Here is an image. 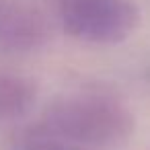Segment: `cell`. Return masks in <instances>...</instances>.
Returning a JSON list of instances; mask_svg holds the SVG:
<instances>
[{"instance_id":"obj_4","label":"cell","mask_w":150,"mask_h":150,"mask_svg":"<svg viewBox=\"0 0 150 150\" xmlns=\"http://www.w3.org/2000/svg\"><path fill=\"white\" fill-rule=\"evenodd\" d=\"M37 93L33 78L0 68V123L27 115L37 101Z\"/></svg>"},{"instance_id":"obj_2","label":"cell","mask_w":150,"mask_h":150,"mask_svg":"<svg viewBox=\"0 0 150 150\" xmlns=\"http://www.w3.org/2000/svg\"><path fill=\"white\" fill-rule=\"evenodd\" d=\"M52 11L70 37L93 45L121 43L140 23L132 0H52Z\"/></svg>"},{"instance_id":"obj_1","label":"cell","mask_w":150,"mask_h":150,"mask_svg":"<svg viewBox=\"0 0 150 150\" xmlns=\"http://www.w3.org/2000/svg\"><path fill=\"white\" fill-rule=\"evenodd\" d=\"M134 125V113L119 97L91 88L54 99L29 129L88 150L123 144L132 136Z\"/></svg>"},{"instance_id":"obj_5","label":"cell","mask_w":150,"mask_h":150,"mask_svg":"<svg viewBox=\"0 0 150 150\" xmlns=\"http://www.w3.org/2000/svg\"><path fill=\"white\" fill-rule=\"evenodd\" d=\"M17 150H82V148L60 142V140H54V138H45V136L35 134L33 129H27L21 136L19 144H17Z\"/></svg>"},{"instance_id":"obj_3","label":"cell","mask_w":150,"mask_h":150,"mask_svg":"<svg viewBox=\"0 0 150 150\" xmlns=\"http://www.w3.org/2000/svg\"><path fill=\"white\" fill-rule=\"evenodd\" d=\"M50 39V25L43 13L25 2L0 0V50L29 54L41 50Z\"/></svg>"}]
</instances>
